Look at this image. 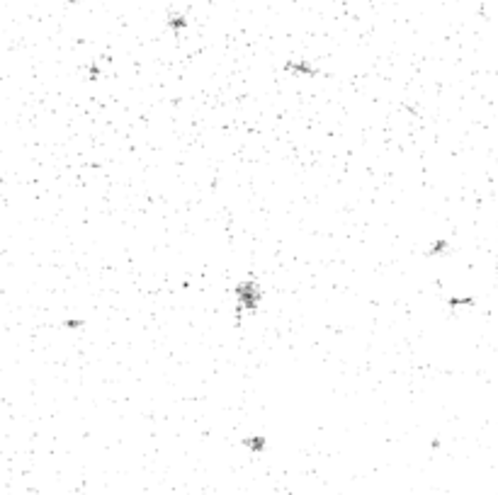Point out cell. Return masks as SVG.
<instances>
[{"label":"cell","instance_id":"8","mask_svg":"<svg viewBox=\"0 0 498 495\" xmlns=\"http://www.w3.org/2000/svg\"><path fill=\"white\" fill-rule=\"evenodd\" d=\"M98 78H100V66L92 63V66H90V80H98Z\"/></svg>","mask_w":498,"mask_h":495},{"label":"cell","instance_id":"2","mask_svg":"<svg viewBox=\"0 0 498 495\" xmlns=\"http://www.w3.org/2000/svg\"><path fill=\"white\" fill-rule=\"evenodd\" d=\"M285 71L287 73H299V76H319V68L311 66L309 61H287L285 63Z\"/></svg>","mask_w":498,"mask_h":495},{"label":"cell","instance_id":"1","mask_svg":"<svg viewBox=\"0 0 498 495\" xmlns=\"http://www.w3.org/2000/svg\"><path fill=\"white\" fill-rule=\"evenodd\" d=\"M233 296H236V323H241V313H255L263 299V289L258 284V279H243L233 286Z\"/></svg>","mask_w":498,"mask_h":495},{"label":"cell","instance_id":"4","mask_svg":"<svg viewBox=\"0 0 498 495\" xmlns=\"http://www.w3.org/2000/svg\"><path fill=\"white\" fill-rule=\"evenodd\" d=\"M168 27L177 34V32H182V29L188 27V20H185L180 12H170V17H168Z\"/></svg>","mask_w":498,"mask_h":495},{"label":"cell","instance_id":"5","mask_svg":"<svg viewBox=\"0 0 498 495\" xmlns=\"http://www.w3.org/2000/svg\"><path fill=\"white\" fill-rule=\"evenodd\" d=\"M243 444L248 447V449H253V451H263L267 447V442L263 435H251V437H245Z\"/></svg>","mask_w":498,"mask_h":495},{"label":"cell","instance_id":"6","mask_svg":"<svg viewBox=\"0 0 498 495\" xmlns=\"http://www.w3.org/2000/svg\"><path fill=\"white\" fill-rule=\"evenodd\" d=\"M447 306H452V308L474 306V299L472 296H447Z\"/></svg>","mask_w":498,"mask_h":495},{"label":"cell","instance_id":"3","mask_svg":"<svg viewBox=\"0 0 498 495\" xmlns=\"http://www.w3.org/2000/svg\"><path fill=\"white\" fill-rule=\"evenodd\" d=\"M447 253H450V241H447V238H440V241L430 243V248H428V253L425 255L435 257V255H447Z\"/></svg>","mask_w":498,"mask_h":495},{"label":"cell","instance_id":"7","mask_svg":"<svg viewBox=\"0 0 498 495\" xmlns=\"http://www.w3.org/2000/svg\"><path fill=\"white\" fill-rule=\"evenodd\" d=\"M85 325V320L83 318H68V320H64V328H68V330H78V328H83Z\"/></svg>","mask_w":498,"mask_h":495}]
</instances>
